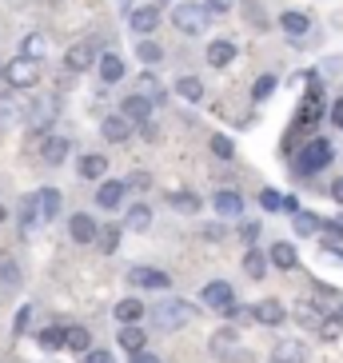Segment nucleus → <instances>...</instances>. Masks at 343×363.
Here are the masks:
<instances>
[{
    "label": "nucleus",
    "instance_id": "nucleus-1",
    "mask_svg": "<svg viewBox=\"0 0 343 363\" xmlns=\"http://www.w3.org/2000/svg\"><path fill=\"white\" fill-rule=\"evenodd\" d=\"M172 24H176L184 36H196V33H204L208 24H212V9H208V4H192V0H184V4L172 9Z\"/></svg>",
    "mask_w": 343,
    "mask_h": 363
},
{
    "label": "nucleus",
    "instance_id": "nucleus-2",
    "mask_svg": "<svg viewBox=\"0 0 343 363\" xmlns=\"http://www.w3.org/2000/svg\"><path fill=\"white\" fill-rule=\"evenodd\" d=\"M152 320H156V328H160V331H180L184 323L196 320V311H192V303H184V299H168V303L156 308Z\"/></svg>",
    "mask_w": 343,
    "mask_h": 363
},
{
    "label": "nucleus",
    "instance_id": "nucleus-3",
    "mask_svg": "<svg viewBox=\"0 0 343 363\" xmlns=\"http://www.w3.org/2000/svg\"><path fill=\"white\" fill-rule=\"evenodd\" d=\"M33 116V108H28V96H24V88H12L0 96V124L12 128V124H21V120Z\"/></svg>",
    "mask_w": 343,
    "mask_h": 363
},
{
    "label": "nucleus",
    "instance_id": "nucleus-4",
    "mask_svg": "<svg viewBox=\"0 0 343 363\" xmlns=\"http://www.w3.org/2000/svg\"><path fill=\"white\" fill-rule=\"evenodd\" d=\"M332 156H335V148L327 144V140H311L308 148H300V172H303V176H311V172L327 168Z\"/></svg>",
    "mask_w": 343,
    "mask_h": 363
},
{
    "label": "nucleus",
    "instance_id": "nucleus-5",
    "mask_svg": "<svg viewBox=\"0 0 343 363\" xmlns=\"http://www.w3.org/2000/svg\"><path fill=\"white\" fill-rule=\"evenodd\" d=\"M4 80H9L12 88H36L40 68H36V60H28V56H16V60L4 68Z\"/></svg>",
    "mask_w": 343,
    "mask_h": 363
},
{
    "label": "nucleus",
    "instance_id": "nucleus-6",
    "mask_svg": "<svg viewBox=\"0 0 343 363\" xmlns=\"http://www.w3.org/2000/svg\"><path fill=\"white\" fill-rule=\"evenodd\" d=\"M156 28H160V4H140V9L132 12V33L152 36Z\"/></svg>",
    "mask_w": 343,
    "mask_h": 363
},
{
    "label": "nucleus",
    "instance_id": "nucleus-7",
    "mask_svg": "<svg viewBox=\"0 0 343 363\" xmlns=\"http://www.w3.org/2000/svg\"><path fill=\"white\" fill-rule=\"evenodd\" d=\"M128 284H136V288H168L172 276L168 272H160V267H128Z\"/></svg>",
    "mask_w": 343,
    "mask_h": 363
},
{
    "label": "nucleus",
    "instance_id": "nucleus-8",
    "mask_svg": "<svg viewBox=\"0 0 343 363\" xmlns=\"http://www.w3.org/2000/svg\"><path fill=\"white\" fill-rule=\"evenodd\" d=\"M33 208H36V220H44V224L56 220V216H60V192H56V188H40V192L33 196Z\"/></svg>",
    "mask_w": 343,
    "mask_h": 363
},
{
    "label": "nucleus",
    "instance_id": "nucleus-9",
    "mask_svg": "<svg viewBox=\"0 0 343 363\" xmlns=\"http://www.w3.org/2000/svg\"><path fill=\"white\" fill-rule=\"evenodd\" d=\"M279 28H283V36H288V40L300 44L303 36L311 33V16H308V12H283V16H279Z\"/></svg>",
    "mask_w": 343,
    "mask_h": 363
},
{
    "label": "nucleus",
    "instance_id": "nucleus-10",
    "mask_svg": "<svg viewBox=\"0 0 343 363\" xmlns=\"http://www.w3.org/2000/svg\"><path fill=\"white\" fill-rule=\"evenodd\" d=\"M152 108H156V100H152V96H144V92H132V96L120 104V112H124L128 120H136V124H144V120L152 116Z\"/></svg>",
    "mask_w": 343,
    "mask_h": 363
},
{
    "label": "nucleus",
    "instance_id": "nucleus-11",
    "mask_svg": "<svg viewBox=\"0 0 343 363\" xmlns=\"http://www.w3.org/2000/svg\"><path fill=\"white\" fill-rule=\"evenodd\" d=\"M132 128H136V120H128L124 112H120V116H108L104 124H100V136L112 140V144H120V140L132 136Z\"/></svg>",
    "mask_w": 343,
    "mask_h": 363
},
{
    "label": "nucleus",
    "instance_id": "nucleus-12",
    "mask_svg": "<svg viewBox=\"0 0 343 363\" xmlns=\"http://www.w3.org/2000/svg\"><path fill=\"white\" fill-rule=\"evenodd\" d=\"M68 235H72L76 244H92V240L100 235V228L92 224V216L76 212V216H72V224H68Z\"/></svg>",
    "mask_w": 343,
    "mask_h": 363
},
{
    "label": "nucleus",
    "instance_id": "nucleus-13",
    "mask_svg": "<svg viewBox=\"0 0 343 363\" xmlns=\"http://www.w3.org/2000/svg\"><path fill=\"white\" fill-rule=\"evenodd\" d=\"M232 296H236V291H232L227 279H215V284H208V288H204V303H208V308H215V311H224L227 303H232Z\"/></svg>",
    "mask_w": 343,
    "mask_h": 363
},
{
    "label": "nucleus",
    "instance_id": "nucleus-14",
    "mask_svg": "<svg viewBox=\"0 0 343 363\" xmlns=\"http://www.w3.org/2000/svg\"><path fill=\"white\" fill-rule=\"evenodd\" d=\"M303 359H308V347L300 340H288V343L271 347V363H303Z\"/></svg>",
    "mask_w": 343,
    "mask_h": 363
},
{
    "label": "nucleus",
    "instance_id": "nucleus-15",
    "mask_svg": "<svg viewBox=\"0 0 343 363\" xmlns=\"http://www.w3.org/2000/svg\"><path fill=\"white\" fill-rule=\"evenodd\" d=\"M232 60H236V44L232 40H212L208 44V65L212 68H227Z\"/></svg>",
    "mask_w": 343,
    "mask_h": 363
},
{
    "label": "nucleus",
    "instance_id": "nucleus-16",
    "mask_svg": "<svg viewBox=\"0 0 343 363\" xmlns=\"http://www.w3.org/2000/svg\"><path fill=\"white\" fill-rule=\"evenodd\" d=\"M236 343H240V335L232 328H220L212 335V355H220V359H232L236 355Z\"/></svg>",
    "mask_w": 343,
    "mask_h": 363
},
{
    "label": "nucleus",
    "instance_id": "nucleus-17",
    "mask_svg": "<svg viewBox=\"0 0 343 363\" xmlns=\"http://www.w3.org/2000/svg\"><path fill=\"white\" fill-rule=\"evenodd\" d=\"M256 320L268 323V328H276V323L288 320V308H283L279 299H264V303H256Z\"/></svg>",
    "mask_w": 343,
    "mask_h": 363
},
{
    "label": "nucleus",
    "instance_id": "nucleus-18",
    "mask_svg": "<svg viewBox=\"0 0 343 363\" xmlns=\"http://www.w3.org/2000/svg\"><path fill=\"white\" fill-rule=\"evenodd\" d=\"M92 60H96V52H92L88 44H72V48H68V56H64V65L72 68V72H88V68H92Z\"/></svg>",
    "mask_w": 343,
    "mask_h": 363
},
{
    "label": "nucleus",
    "instance_id": "nucleus-19",
    "mask_svg": "<svg viewBox=\"0 0 343 363\" xmlns=\"http://www.w3.org/2000/svg\"><path fill=\"white\" fill-rule=\"evenodd\" d=\"M96 68H100V80H104V84H116L120 76H124V60H120L116 52H104L96 60Z\"/></svg>",
    "mask_w": 343,
    "mask_h": 363
},
{
    "label": "nucleus",
    "instance_id": "nucleus-20",
    "mask_svg": "<svg viewBox=\"0 0 343 363\" xmlns=\"http://www.w3.org/2000/svg\"><path fill=\"white\" fill-rule=\"evenodd\" d=\"M291 228H296V235H315V232H323V220L315 212H303L300 208V212L291 216Z\"/></svg>",
    "mask_w": 343,
    "mask_h": 363
},
{
    "label": "nucleus",
    "instance_id": "nucleus-21",
    "mask_svg": "<svg viewBox=\"0 0 343 363\" xmlns=\"http://www.w3.org/2000/svg\"><path fill=\"white\" fill-rule=\"evenodd\" d=\"M124 188H128V184H116V180L100 184V188H96V203H100V208H116V203L124 200Z\"/></svg>",
    "mask_w": 343,
    "mask_h": 363
},
{
    "label": "nucleus",
    "instance_id": "nucleus-22",
    "mask_svg": "<svg viewBox=\"0 0 343 363\" xmlns=\"http://www.w3.org/2000/svg\"><path fill=\"white\" fill-rule=\"evenodd\" d=\"M44 52H48V36L44 33H28L21 40V56H28V60H40Z\"/></svg>",
    "mask_w": 343,
    "mask_h": 363
},
{
    "label": "nucleus",
    "instance_id": "nucleus-23",
    "mask_svg": "<svg viewBox=\"0 0 343 363\" xmlns=\"http://www.w3.org/2000/svg\"><path fill=\"white\" fill-rule=\"evenodd\" d=\"M215 212L227 216V220H232V216H244V200H240L236 192H220L215 196Z\"/></svg>",
    "mask_w": 343,
    "mask_h": 363
},
{
    "label": "nucleus",
    "instance_id": "nucleus-24",
    "mask_svg": "<svg viewBox=\"0 0 343 363\" xmlns=\"http://www.w3.org/2000/svg\"><path fill=\"white\" fill-rule=\"evenodd\" d=\"M140 315H144V303H140V299H120L116 303V320L120 323H140Z\"/></svg>",
    "mask_w": 343,
    "mask_h": 363
},
{
    "label": "nucleus",
    "instance_id": "nucleus-25",
    "mask_svg": "<svg viewBox=\"0 0 343 363\" xmlns=\"http://www.w3.org/2000/svg\"><path fill=\"white\" fill-rule=\"evenodd\" d=\"M176 92H180L184 100H204V84H200V80H196V76H180V80H176Z\"/></svg>",
    "mask_w": 343,
    "mask_h": 363
},
{
    "label": "nucleus",
    "instance_id": "nucleus-26",
    "mask_svg": "<svg viewBox=\"0 0 343 363\" xmlns=\"http://www.w3.org/2000/svg\"><path fill=\"white\" fill-rule=\"evenodd\" d=\"M244 272H247L252 279H264V272H268V259H264V252H259V247H252V252L244 256Z\"/></svg>",
    "mask_w": 343,
    "mask_h": 363
},
{
    "label": "nucleus",
    "instance_id": "nucleus-27",
    "mask_svg": "<svg viewBox=\"0 0 343 363\" xmlns=\"http://www.w3.org/2000/svg\"><path fill=\"white\" fill-rule=\"evenodd\" d=\"M124 224H128L132 232H148V228H152V208H144V203H136V208L128 212V220H124Z\"/></svg>",
    "mask_w": 343,
    "mask_h": 363
},
{
    "label": "nucleus",
    "instance_id": "nucleus-28",
    "mask_svg": "<svg viewBox=\"0 0 343 363\" xmlns=\"http://www.w3.org/2000/svg\"><path fill=\"white\" fill-rule=\"evenodd\" d=\"M271 264L283 267V272H288V267H296V247L283 244V240H279V244H271Z\"/></svg>",
    "mask_w": 343,
    "mask_h": 363
},
{
    "label": "nucleus",
    "instance_id": "nucleus-29",
    "mask_svg": "<svg viewBox=\"0 0 343 363\" xmlns=\"http://www.w3.org/2000/svg\"><path fill=\"white\" fill-rule=\"evenodd\" d=\"M120 343H124V347H128V352H144V331L136 328V323H124V331H120Z\"/></svg>",
    "mask_w": 343,
    "mask_h": 363
},
{
    "label": "nucleus",
    "instance_id": "nucleus-30",
    "mask_svg": "<svg viewBox=\"0 0 343 363\" xmlns=\"http://www.w3.org/2000/svg\"><path fill=\"white\" fill-rule=\"evenodd\" d=\"M40 347H44V352L68 347V331H64V328H48V331H40Z\"/></svg>",
    "mask_w": 343,
    "mask_h": 363
},
{
    "label": "nucleus",
    "instance_id": "nucleus-31",
    "mask_svg": "<svg viewBox=\"0 0 343 363\" xmlns=\"http://www.w3.org/2000/svg\"><path fill=\"white\" fill-rule=\"evenodd\" d=\"M96 244H100V252H104V256H112V252H116V247H120V228H116V224L100 228Z\"/></svg>",
    "mask_w": 343,
    "mask_h": 363
},
{
    "label": "nucleus",
    "instance_id": "nucleus-32",
    "mask_svg": "<svg viewBox=\"0 0 343 363\" xmlns=\"http://www.w3.org/2000/svg\"><path fill=\"white\" fill-rule=\"evenodd\" d=\"M136 56H140V60H144V65H160V60H164L160 44H152L148 36H140V44H136Z\"/></svg>",
    "mask_w": 343,
    "mask_h": 363
},
{
    "label": "nucleus",
    "instance_id": "nucleus-33",
    "mask_svg": "<svg viewBox=\"0 0 343 363\" xmlns=\"http://www.w3.org/2000/svg\"><path fill=\"white\" fill-rule=\"evenodd\" d=\"M64 156H68V140L52 136L48 144H44V160L48 164H64Z\"/></svg>",
    "mask_w": 343,
    "mask_h": 363
},
{
    "label": "nucleus",
    "instance_id": "nucleus-34",
    "mask_svg": "<svg viewBox=\"0 0 343 363\" xmlns=\"http://www.w3.org/2000/svg\"><path fill=\"white\" fill-rule=\"evenodd\" d=\"M296 320H300L303 323V328H315V331H320V303H300V308H296Z\"/></svg>",
    "mask_w": 343,
    "mask_h": 363
},
{
    "label": "nucleus",
    "instance_id": "nucleus-35",
    "mask_svg": "<svg viewBox=\"0 0 343 363\" xmlns=\"http://www.w3.org/2000/svg\"><path fill=\"white\" fill-rule=\"evenodd\" d=\"M52 116H56V100H44V104L33 108V116H28V120H33L36 128H48V124H52Z\"/></svg>",
    "mask_w": 343,
    "mask_h": 363
},
{
    "label": "nucleus",
    "instance_id": "nucleus-36",
    "mask_svg": "<svg viewBox=\"0 0 343 363\" xmlns=\"http://www.w3.org/2000/svg\"><path fill=\"white\" fill-rule=\"evenodd\" d=\"M80 172H84L88 180H100V176L108 172V160L104 156H84V160H80Z\"/></svg>",
    "mask_w": 343,
    "mask_h": 363
},
{
    "label": "nucleus",
    "instance_id": "nucleus-37",
    "mask_svg": "<svg viewBox=\"0 0 343 363\" xmlns=\"http://www.w3.org/2000/svg\"><path fill=\"white\" fill-rule=\"evenodd\" d=\"M0 284L4 288H21V267L12 264V259H0Z\"/></svg>",
    "mask_w": 343,
    "mask_h": 363
},
{
    "label": "nucleus",
    "instance_id": "nucleus-38",
    "mask_svg": "<svg viewBox=\"0 0 343 363\" xmlns=\"http://www.w3.org/2000/svg\"><path fill=\"white\" fill-rule=\"evenodd\" d=\"M88 343H92L88 328H68V347H72V352H84L88 355Z\"/></svg>",
    "mask_w": 343,
    "mask_h": 363
},
{
    "label": "nucleus",
    "instance_id": "nucleus-39",
    "mask_svg": "<svg viewBox=\"0 0 343 363\" xmlns=\"http://www.w3.org/2000/svg\"><path fill=\"white\" fill-rule=\"evenodd\" d=\"M140 92H144V96H152L156 100V104H164V88H160V80H156V76H140Z\"/></svg>",
    "mask_w": 343,
    "mask_h": 363
},
{
    "label": "nucleus",
    "instance_id": "nucleus-40",
    "mask_svg": "<svg viewBox=\"0 0 343 363\" xmlns=\"http://www.w3.org/2000/svg\"><path fill=\"white\" fill-rule=\"evenodd\" d=\"M168 203H172V208H180V212H200V200H196V196H188V192H172Z\"/></svg>",
    "mask_w": 343,
    "mask_h": 363
},
{
    "label": "nucleus",
    "instance_id": "nucleus-41",
    "mask_svg": "<svg viewBox=\"0 0 343 363\" xmlns=\"http://www.w3.org/2000/svg\"><path fill=\"white\" fill-rule=\"evenodd\" d=\"M320 335H323L327 343L339 340V335H343V315H332V320H323V323H320Z\"/></svg>",
    "mask_w": 343,
    "mask_h": 363
},
{
    "label": "nucleus",
    "instance_id": "nucleus-42",
    "mask_svg": "<svg viewBox=\"0 0 343 363\" xmlns=\"http://www.w3.org/2000/svg\"><path fill=\"white\" fill-rule=\"evenodd\" d=\"M212 152L220 156V160H232V156H236V144H232L227 136H212Z\"/></svg>",
    "mask_w": 343,
    "mask_h": 363
},
{
    "label": "nucleus",
    "instance_id": "nucleus-43",
    "mask_svg": "<svg viewBox=\"0 0 343 363\" xmlns=\"http://www.w3.org/2000/svg\"><path fill=\"white\" fill-rule=\"evenodd\" d=\"M271 92H276V76H259L256 88H252V96H256V100H268Z\"/></svg>",
    "mask_w": 343,
    "mask_h": 363
},
{
    "label": "nucleus",
    "instance_id": "nucleus-44",
    "mask_svg": "<svg viewBox=\"0 0 343 363\" xmlns=\"http://www.w3.org/2000/svg\"><path fill=\"white\" fill-rule=\"evenodd\" d=\"M240 4H244L247 21L256 24V28H268V21H264V12H259V4H256V0H240Z\"/></svg>",
    "mask_w": 343,
    "mask_h": 363
},
{
    "label": "nucleus",
    "instance_id": "nucleus-45",
    "mask_svg": "<svg viewBox=\"0 0 343 363\" xmlns=\"http://www.w3.org/2000/svg\"><path fill=\"white\" fill-rule=\"evenodd\" d=\"M259 203H264V212H279V208H283V196L268 188V192H259Z\"/></svg>",
    "mask_w": 343,
    "mask_h": 363
},
{
    "label": "nucleus",
    "instance_id": "nucleus-46",
    "mask_svg": "<svg viewBox=\"0 0 343 363\" xmlns=\"http://www.w3.org/2000/svg\"><path fill=\"white\" fill-rule=\"evenodd\" d=\"M124 184H128V188H136V192H144V188H152V176H148V172H132Z\"/></svg>",
    "mask_w": 343,
    "mask_h": 363
},
{
    "label": "nucleus",
    "instance_id": "nucleus-47",
    "mask_svg": "<svg viewBox=\"0 0 343 363\" xmlns=\"http://www.w3.org/2000/svg\"><path fill=\"white\" fill-rule=\"evenodd\" d=\"M84 363H116V359H112L108 352H88V355H84Z\"/></svg>",
    "mask_w": 343,
    "mask_h": 363
},
{
    "label": "nucleus",
    "instance_id": "nucleus-48",
    "mask_svg": "<svg viewBox=\"0 0 343 363\" xmlns=\"http://www.w3.org/2000/svg\"><path fill=\"white\" fill-rule=\"evenodd\" d=\"M332 124H335V128H343V100H335V104H332Z\"/></svg>",
    "mask_w": 343,
    "mask_h": 363
},
{
    "label": "nucleus",
    "instance_id": "nucleus-49",
    "mask_svg": "<svg viewBox=\"0 0 343 363\" xmlns=\"http://www.w3.org/2000/svg\"><path fill=\"white\" fill-rule=\"evenodd\" d=\"M132 363H160L152 352H132Z\"/></svg>",
    "mask_w": 343,
    "mask_h": 363
},
{
    "label": "nucleus",
    "instance_id": "nucleus-50",
    "mask_svg": "<svg viewBox=\"0 0 343 363\" xmlns=\"http://www.w3.org/2000/svg\"><path fill=\"white\" fill-rule=\"evenodd\" d=\"M208 9H212V12H227V9H232V0H208Z\"/></svg>",
    "mask_w": 343,
    "mask_h": 363
},
{
    "label": "nucleus",
    "instance_id": "nucleus-51",
    "mask_svg": "<svg viewBox=\"0 0 343 363\" xmlns=\"http://www.w3.org/2000/svg\"><path fill=\"white\" fill-rule=\"evenodd\" d=\"M256 235H259V228L247 224V228H244V244H256Z\"/></svg>",
    "mask_w": 343,
    "mask_h": 363
},
{
    "label": "nucleus",
    "instance_id": "nucleus-52",
    "mask_svg": "<svg viewBox=\"0 0 343 363\" xmlns=\"http://www.w3.org/2000/svg\"><path fill=\"white\" fill-rule=\"evenodd\" d=\"M332 196L343 203V176H339V180H332Z\"/></svg>",
    "mask_w": 343,
    "mask_h": 363
},
{
    "label": "nucleus",
    "instance_id": "nucleus-53",
    "mask_svg": "<svg viewBox=\"0 0 343 363\" xmlns=\"http://www.w3.org/2000/svg\"><path fill=\"white\" fill-rule=\"evenodd\" d=\"M4 216H9V212H4V203H0V220H4Z\"/></svg>",
    "mask_w": 343,
    "mask_h": 363
},
{
    "label": "nucleus",
    "instance_id": "nucleus-54",
    "mask_svg": "<svg viewBox=\"0 0 343 363\" xmlns=\"http://www.w3.org/2000/svg\"><path fill=\"white\" fill-rule=\"evenodd\" d=\"M156 4H168V0H156Z\"/></svg>",
    "mask_w": 343,
    "mask_h": 363
},
{
    "label": "nucleus",
    "instance_id": "nucleus-55",
    "mask_svg": "<svg viewBox=\"0 0 343 363\" xmlns=\"http://www.w3.org/2000/svg\"><path fill=\"white\" fill-rule=\"evenodd\" d=\"M0 76H4V68H0Z\"/></svg>",
    "mask_w": 343,
    "mask_h": 363
}]
</instances>
